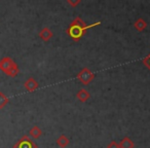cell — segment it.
<instances>
[{
	"mask_svg": "<svg viewBox=\"0 0 150 148\" xmlns=\"http://www.w3.org/2000/svg\"><path fill=\"white\" fill-rule=\"evenodd\" d=\"M42 135V131L38 125H34L33 127H31L29 131V136L33 139H38L40 136Z\"/></svg>",
	"mask_w": 150,
	"mask_h": 148,
	"instance_id": "30bf717a",
	"label": "cell"
},
{
	"mask_svg": "<svg viewBox=\"0 0 150 148\" xmlns=\"http://www.w3.org/2000/svg\"><path fill=\"white\" fill-rule=\"evenodd\" d=\"M143 64L150 70V54L148 55L147 57H145V58L143 59Z\"/></svg>",
	"mask_w": 150,
	"mask_h": 148,
	"instance_id": "4fadbf2b",
	"label": "cell"
},
{
	"mask_svg": "<svg viewBox=\"0 0 150 148\" xmlns=\"http://www.w3.org/2000/svg\"><path fill=\"white\" fill-rule=\"evenodd\" d=\"M69 144H70V140L65 135H61L60 137L57 139V145L61 148H66Z\"/></svg>",
	"mask_w": 150,
	"mask_h": 148,
	"instance_id": "ba28073f",
	"label": "cell"
},
{
	"mask_svg": "<svg viewBox=\"0 0 150 148\" xmlns=\"http://www.w3.org/2000/svg\"><path fill=\"white\" fill-rule=\"evenodd\" d=\"M54 36V33H52V31L50 29V28L47 27H44L41 29V31L39 32V37L40 39H42L43 41H48V40L52 39V37Z\"/></svg>",
	"mask_w": 150,
	"mask_h": 148,
	"instance_id": "8992f818",
	"label": "cell"
},
{
	"mask_svg": "<svg viewBox=\"0 0 150 148\" xmlns=\"http://www.w3.org/2000/svg\"><path fill=\"white\" fill-rule=\"evenodd\" d=\"M101 24V22H96L94 24H91V25H86L83 21L81 20V18L76 17L73 22L70 24L68 28L66 30V33L72 38L74 41H78L82 36H84V34L86 33V31L92 28L99 26Z\"/></svg>",
	"mask_w": 150,
	"mask_h": 148,
	"instance_id": "6da1fadb",
	"label": "cell"
},
{
	"mask_svg": "<svg viewBox=\"0 0 150 148\" xmlns=\"http://www.w3.org/2000/svg\"><path fill=\"white\" fill-rule=\"evenodd\" d=\"M76 98L78 99L79 102L86 103V101L91 98V95H90V93L86 90V89H80V90L77 92V94H76Z\"/></svg>",
	"mask_w": 150,
	"mask_h": 148,
	"instance_id": "52a82bcc",
	"label": "cell"
},
{
	"mask_svg": "<svg viewBox=\"0 0 150 148\" xmlns=\"http://www.w3.org/2000/svg\"><path fill=\"white\" fill-rule=\"evenodd\" d=\"M134 27H135V29L137 30V31L142 32L143 30H145L146 28H147V23H146L142 18H139V19L134 23Z\"/></svg>",
	"mask_w": 150,
	"mask_h": 148,
	"instance_id": "9c48e42d",
	"label": "cell"
},
{
	"mask_svg": "<svg viewBox=\"0 0 150 148\" xmlns=\"http://www.w3.org/2000/svg\"><path fill=\"white\" fill-rule=\"evenodd\" d=\"M95 78V73L93 72L91 69H88V67H84L79 71V73L77 74V80L82 84L83 86H88V84L94 80Z\"/></svg>",
	"mask_w": 150,
	"mask_h": 148,
	"instance_id": "3957f363",
	"label": "cell"
},
{
	"mask_svg": "<svg viewBox=\"0 0 150 148\" xmlns=\"http://www.w3.org/2000/svg\"><path fill=\"white\" fill-rule=\"evenodd\" d=\"M24 88H25L28 92H34V91H36L38 88H39V84H38L37 80L34 79L33 77H30L25 81Z\"/></svg>",
	"mask_w": 150,
	"mask_h": 148,
	"instance_id": "5b68a950",
	"label": "cell"
},
{
	"mask_svg": "<svg viewBox=\"0 0 150 148\" xmlns=\"http://www.w3.org/2000/svg\"><path fill=\"white\" fill-rule=\"evenodd\" d=\"M13 148H38V145L30 137L24 136L13 145Z\"/></svg>",
	"mask_w": 150,
	"mask_h": 148,
	"instance_id": "277c9868",
	"label": "cell"
},
{
	"mask_svg": "<svg viewBox=\"0 0 150 148\" xmlns=\"http://www.w3.org/2000/svg\"><path fill=\"white\" fill-rule=\"evenodd\" d=\"M107 148H120V146H119V143H117L116 141H111L110 143L108 144V146H107Z\"/></svg>",
	"mask_w": 150,
	"mask_h": 148,
	"instance_id": "5bb4252c",
	"label": "cell"
},
{
	"mask_svg": "<svg viewBox=\"0 0 150 148\" xmlns=\"http://www.w3.org/2000/svg\"><path fill=\"white\" fill-rule=\"evenodd\" d=\"M67 3H69V4H70L71 6L74 7V6H76V5H77V4H79L80 1H79V0H78V1H75V2H72V1H70V0H68V1H67Z\"/></svg>",
	"mask_w": 150,
	"mask_h": 148,
	"instance_id": "9a60e30c",
	"label": "cell"
},
{
	"mask_svg": "<svg viewBox=\"0 0 150 148\" xmlns=\"http://www.w3.org/2000/svg\"><path fill=\"white\" fill-rule=\"evenodd\" d=\"M119 146H120V148H134L135 147V143L129 137H125L119 142Z\"/></svg>",
	"mask_w": 150,
	"mask_h": 148,
	"instance_id": "8fae6325",
	"label": "cell"
},
{
	"mask_svg": "<svg viewBox=\"0 0 150 148\" xmlns=\"http://www.w3.org/2000/svg\"><path fill=\"white\" fill-rule=\"evenodd\" d=\"M8 104V98L2 92H0V109L4 108Z\"/></svg>",
	"mask_w": 150,
	"mask_h": 148,
	"instance_id": "7c38bea8",
	"label": "cell"
},
{
	"mask_svg": "<svg viewBox=\"0 0 150 148\" xmlns=\"http://www.w3.org/2000/svg\"><path fill=\"white\" fill-rule=\"evenodd\" d=\"M0 70L11 77H15L20 73L18 64L9 57H5L0 60Z\"/></svg>",
	"mask_w": 150,
	"mask_h": 148,
	"instance_id": "7a4b0ae2",
	"label": "cell"
}]
</instances>
